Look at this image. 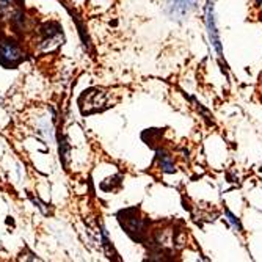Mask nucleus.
I'll return each mask as SVG.
<instances>
[{
  "label": "nucleus",
  "instance_id": "obj_1",
  "mask_svg": "<svg viewBox=\"0 0 262 262\" xmlns=\"http://www.w3.org/2000/svg\"><path fill=\"white\" fill-rule=\"evenodd\" d=\"M110 93L99 90V88H91L83 91V94L79 99V105L83 115H91L96 112H102L104 108L110 107Z\"/></svg>",
  "mask_w": 262,
  "mask_h": 262
},
{
  "label": "nucleus",
  "instance_id": "obj_2",
  "mask_svg": "<svg viewBox=\"0 0 262 262\" xmlns=\"http://www.w3.org/2000/svg\"><path fill=\"white\" fill-rule=\"evenodd\" d=\"M118 220H120L121 226L124 228V231L132 237L134 241L141 242L143 241V235H145V228L146 223L143 219L138 217V210L137 209H126L121 210L118 213Z\"/></svg>",
  "mask_w": 262,
  "mask_h": 262
},
{
  "label": "nucleus",
  "instance_id": "obj_3",
  "mask_svg": "<svg viewBox=\"0 0 262 262\" xmlns=\"http://www.w3.org/2000/svg\"><path fill=\"white\" fill-rule=\"evenodd\" d=\"M206 26H207L209 41L212 42L213 47H215L219 57H222L223 49H222V41H220V33L217 29V20H215V13H213V2L212 0H207V5H206Z\"/></svg>",
  "mask_w": 262,
  "mask_h": 262
},
{
  "label": "nucleus",
  "instance_id": "obj_4",
  "mask_svg": "<svg viewBox=\"0 0 262 262\" xmlns=\"http://www.w3.org/2000/svg\"><path fill=\"white\" fill-rule=\"evenodd\" d=\"M20 60H22V52L14 41L11 39L0 41V64L11 68L16 66Z\"/></svg>",
  "mask_w": 262,
  "mask_h": 262
},
{
  "label": "nucleus",
  "instance_id": "obj_5",
  "mask_svg": "<svg viewBox=\"0 0 262 262\" xmlns=\"http://www.w3.org/2000/svg\"><path fill=\"white\" fill-rule=\"evenodd\" d=\"M198 0H166V10L173 19H182L190 11L195 10Z\"/></svg>",
  "mask_w": 262,
  "mask_h": 262
},
{
  "label": "nucleus",
  "instance_id": "obj_6",
  "mask_svg": "<svg viewBox=\"0 0 262 262\" xmlns=\"http://www.w3.org/2000/svg\"><path fill=\"white\" fill-rule=\"evenodd\" d=\"M157 160H159L160 168H162L165 173H174V171H176L171 156H170V154H166L165 151H157Z\"/></svg>",
  "mask_w": 262,
  "mask_h": 262
},
{
  "label": "nucleus",
  "instance_id": "obj_7",
  "mask_svg": "<svg viewBox=\"0 0 262 262\" xmlns=\"http://www.w3.org/2000/svg\"><path fill=\"white\" fill-rule=\"evenodd\" d=\"M226 217H228V222L232 225V228H234L237 232H242V223H241V220L237 219V217L234 215V213H232L231 210H228V209H226Z\"/></svg>",
  "mask_w": 262,
  "mask_h": 262
},
{
  "label": "nucleus",
  "instance_id": "obj_8",
  "mask_svg": "<svg viewBox=\"0 0 262 262\" xmlns=\"http://www.w3.org/2000/svg\"><path fill=\"white\" fill-rule=\"evenodd\" d=\"M256 2H257V4H262V0H256Z\"/></svg>",
  "mask_w": 262,
  "mask_h": 262
}]
</instances>
